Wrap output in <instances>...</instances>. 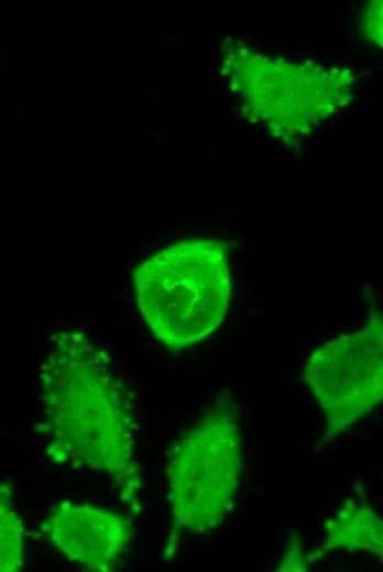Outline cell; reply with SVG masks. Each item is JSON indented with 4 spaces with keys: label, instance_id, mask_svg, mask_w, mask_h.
Listing matches in <instances>:
<instances>
[{
    "label": "cell",
    "instance_id": "cell-1",
    "mask_svg": "<svg viewBox=\"0 0 383 572\" xmlns=\"http://www.w3.org/2000/svg\"><path fill=\"white\" fill-rule=\"evenodd\" d=\"M47 457L103 475L133 515L142 512L136 424L111 360L76 329L51 338L40 370Z\"/></svg>",
    "mask_w": 383,
    "mask_h": 572
},
{
    "label": "cell",
    "instance_id": "cell-2",
    "mask_svg": "<svg viewBox=\"0 0 383 572\" xmlns=\"http://www.w3.org/2000/svg\"><path fill=\"white\" fill-rule=\"evenodd\" d=\"M220 69L242 114L285 144L300 142L352 99L350 68L263 53L227 38Z\"/></svg>",
    "mask_w": 383,
    "mask_h": 572
},
{
    "label": "cell",
    "instance_id": "cell-3",
    "mask_svg": "<svg viewBox=\"0 0 383 572\" xmlns=\"http://www.w3.org/2000/svg\"><path fill=\"white\" fill-rule=\"evenodd\" d=\"M139 310L154 337L185 349L222 322L231 297L228 248L219 240L192 238L143 261L133 273Z\"/></svg>",
    "mask_w": 383,
    "mask_h": 572
},
{
    "label": "cell",
    "instance_id": "cell-4",
    "mask_svg": "<svg viewBox=\"0 0 383 572\" xmlns=\"http://www.w3.org/2000/svg\"><path fill=\"white\" fill-rule=\"evenodd\" d=\"M240 410L223 393L174 443L167 459L169 532L164 558L183 536L215 529L231 513L243 469Z\"/></svg>",
    "mask_w": 383,
    "mask_h": 572
},
{
    "label": "cell",
    "instance_id": "cell-5",
    "mask_svg": "<svg viewBox=\"0 0 383 572\" xmlns=\"http://www.w3.org/2000/svg\"><path fill=\"white\" fill-rule=\"evenodd\" d=\"M304 383L325 416L324 443L372 411L383 396V326L374 311L359 330L314 350L304 363Z\"/></svg>",
    "mask_w": 383,
    "mask_h": 572
},
{
    "label": "cell",
    "instance_id": "cell-6",
    "mask_svg": "<svg viewBox=\"0 0 383 572\" xmlns=\"http://www.w3.org/2000/svg\"><path fill=\"white\" fill-rule=\"evenodd\" d=\"M40 528L59 554L95 572L114 570L133 535L131 521L120 513L67 499L53 506Z\"/></svg>",
    "mask_w": 383,
    "mask_h": 572
},
{
    "label": "cell",
    "instance_id": "cell-7",
    "mask_svg": "<svg viewBox=\"0 0 383 572\" xmlns=\"http://www.w3.org/2000/svg\"><path fill=\"white\" fill-rule=\"evenodd\" d=\"M321 543L307 554L309 563L331 550L366 552L382 559L383 525L379 514L368 504L349 501L322 525Z\"/></svg>",
    "mask_w": 383,
    "mask_h": 572
},
{
    "label": "cell",
    "instance_id": "cell-8",
    "mask_svg": "<svg viewBox=\"0 0 383 572\" xmlns=\"http://www.w3.org/2000/svg\"><path fill=\"white\" fill-rule=\"evenodd\" d=\"M24 527L9 484L0 485V572H17L24 565Z\"/></svg>",
    "mask_w": 383,
    "mask_h": 572
},
{
    "label": "cell",
    "instance_id": "cell-9",
    "mask_svg": "<svg viewBox=\"0 0 383 572\" xmlns=\"http://www.w3.org/2000/svg\"><path fill=\"white\" fill-rule=\"evenodd\" d=\"M307 554L304 552V548L300 539L295 536L289 539L285 550L283 551L281 562L277 565L276 571H306L309 565Z\"/></svg>",
    "mask_w": 383,
    "mask_h": 572
},
{
    "label": "cell",
    "instance_id": "cell-10",
    "mask_svg": "<svg viewBox=\"0 0 383 572\" xmlns=\"http://www.w3.org/2000/svg\"><path fill=\"white\" fill-rule=\"evenodd\" d=\"M361 31L370 42L382 47V1H371L368 4Z\"/></svg>",
    "mask_w": 383,
    "mask_h": 572
}]
</instances>
